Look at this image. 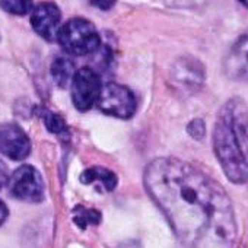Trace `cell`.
<instances>
[{"label":"cell","instance_id":"4","mask_svg":"<svg viewBox=\"0 0 248 248\" xmlns=\"http://www.w3.org/2000/svg\"><path fill=\"white\" fill-rule=\"evenodd\" d=\"M96 107L101 109L104 114L127 120L133 117L136 112V98L130 89L126 86L109 82L104 86H101L98 99H96Z\"/></svg>","mask_w":248,"mask_h":248},{"label":"cell","instance_id":"20","mask_svg":"<svg viewBox=\"0 0 248 248\" xmlns=\"http://www.w3.org/2000/svg\"><path fill=\"white\" fill-rule=\"evenodd\" d=\"M239 3H241L242 6H245V8H248V2H239Z\"/></svg>","mask_w":248,"mask_h":248},{"label":"cell","instance_id":"3","mask_svg":"<svg viewBox=\"0 0 248 248\" xmlns=\"http://www.w3.org/2000/svg\"><path fill=\"white\" fill-rule=\"evenodd\" d=\"M57 41L69 54L86 56L98 50L101 37L92 22L82 18H75L60 28Z\"/></svg>","mask_w":248,"mask_h":248},{"label":"cell","instance_id":"13","mask_svg":"<svg viewBox=\"0 0 248 248\" xmlns=\"http://www.w3.org/2000/svg\"><path fill=\"white\" fill-rule=\"evenodd\" d=\"M73 220L80 229H85L89 223L98 225L101 222V213L95 209H86L79 204L73 209Z\"/></svg>","mask_w":248,"mask_h":248},{"label":"cell","instance_id":"7","mask_svg":"<svg viewBox=\"0 0 248 248\" xmlns=\"http://www.w3.org/2000/svg\"><path fill=\"white\" fill-rule=\"evenodd\" d=\"M30 152L31 140L22 127L14 123L0 124V154L14 161H22Z\"/></svg>","mask_w":248,"mask_h":248},{"label":"cell","instance_id":"15","mask_svg":"<svg viewBox=\"0 0 248 248\" xmlns=\"http://www.w3.org/2000/svg\"><path fill=\"white\" fill-rule=\"evenodd\" d=\"M0 8L14 15H27L28 12L34 9L32 3L28 2V0H14V2H6V0H3V2H0Z\"/></svg>","mask_w":248,"mask_h":248},{"label":"cell","instance_id":"9","mask_svg":"<svg viewBox=\"0 0 248 248\" xmlns=\"http://www.w3.org/2000/svg\"><path fill=\"white\" fill-rule=\"evenodd\" d=\"M223 69L228 78L248 83V31L229 48L223 60Z\"/></svg>","mask_w":248,"mask_h":248},{"label":"cell","instance_id":"14","mask_svg":"<svg viewBox=\"0 0 248 248\" xmlns=\"http://www.w3.org/2000/svg\"><path fill=\"white\" fill-rule=\"evenodd\" d=\"M44 118V124H46V129L54 135H63L66 132V123L63 120L62 115L51 112V111H46L43 114Z\"/></svg>","mask_w":248,"mask_h":248},{"label":"cell","instance_id":"18","mask_svg":"<svg viewBox=\"0 0 248 248\" xmlns=\"http://www.w3.org/2000/svg\"><path fill=\"white\" fill-rule=\"evenodd\" d=\"M8 215H9V210L6 207V204L2 200H0V225H2L8 219Z\"/></svg>","mask_w":248,"mask_h":248},{"label":"cell","instance_id":"2","mask_svg":"<svg viewBox=\"0 0 248 248\" xmlns=\"http://www.w3.org/2000/svg\"><path fill=\"white\" fill-rule=\"evenodd\" d=\"M213 149L231 183L248 181V107L242 98L233 96L219 109L213 129Z\"/></svg>","mask_w":248,"mask_h":248},{"label":"cell","instance_id":"8","mask_svg":"<svg viewBox=\"0 0 248 248\" xmlns=\"http://www.w3.org/2000/svg\"><path fill=\"white\" fill-rule=\"evenodd\" d=\"M62 12L54 3H41L32 9L31 25L34 31L47 41L57 40L60 31Z\"/></svg>","mask_w":248,"mask_h":248},{"label":"cell","instance_id":"6","mask_svg":"<svg viewBox=\"0 0 248 248\" xmlns=\"http://www.w3.org/2000/svg\"><path fill=\"white\" fill-rule=\"evenodd\" d=\"M70 85H72V101L76 109L82 112L91 109L96 102L101 91L99 75L91 67L79 69L75 73Z\"/></svg>","mask_w":248,"mask_h":248},{"label":"cell","instance_id":"16","mask_svg":"<svg viewBox=\"0 0 248 248\" xmlns=\"http://www.w3.org/2000/svg\"><path fill=\"white\" fill-rule=\"evenodd\" d=\"M187 133L196 139V140H202L206 135V126H204V121L200 118H196L193 121H190V124L187 126Z\"/></svg>","mask_w":248,"mask_h":248},{"label":"cell","instance_id":"17","mask_svg":"<svg viewBox=\"0 0 248 248\" xmlns=\"http://www.w3.org/2000/svg\"><path fill=\"white\" fill-rule=\"evenodd\" d=\"M9 183V170L5 162L0 161V188H3Z\"/></svg>","mask_w":248,"mask_h":248},{"label":"cell","instance_id":"12","mask_svg":"<svg viewBox=\"0 0 248 248\" xmlns=\"http://www.w3.org/2000/svg\"><path fill=\"white\" fill-rule=\"evenodd\" d=\"M51 76L54 83L64 89L67 88L75 76V67L72 60H69L67 57H59L54 60V63L51 64Z\"/></svg>","mask_w":248,"mask_h":248},{"label":"cell","instance_id":"11","mask_svg":"<svg viewBox=\"0 0 248 248\" xmlns=\"http://www.w3.org/2000/svg\"><path fill=\"white\" fill-rule=\"evenodd\" d=\"M93 181H99L107 191H111V190H114L117 187L118 178L112 171H109L107 168H102V167H92V168L85 170L80 174V183L91 184Z\"/></svg>","mask_w":248,"mask_h":248},{"label":"cell","instance_id":"5","mask_svg":"<svg viewBox=\"0 0 248 248\" xmlns=\"http://www.w3.org/2000/svg\"><path fill=\"white\" fill-rule=\"evenodd\" d=\"M9 190L14 197L22 202L38 203L44 199V181L32 165L19 167L9 180Z\"/></svg>","mask_w":248,"mask_h":248},{"label":"cell","instance_id":"10","mask_svg":"<svg viewBox=\"0 0 248 248\" xmlns=\"http://www.w3.org/2000/svg\"><path fill=\"white\" fill-rule=\"evenodd\" d=\"M206 73L203 64L193 57L180 59L172 67V80L186 91H196L204 82Z\"/></svg>","mask_w":248,"mask_h":248},{"label":"cell","instance_id":"1","mask_svg":"<svg viewBox=\"0 0 248 248\" xmlns=\"http://www.w3.org/2000/svg\"><path fill=\"white\" fill-rule=\"evenodd\" d=\"M143 181L187 248H233L231 199L206 172L177 158H158L146 167Z\"/></svg>","mask_w":248,"mask_h":248},{"label":"cell","instance_id":"19","mask_svg":"<svg viewBox=\"0 0 248 248\" xmlns=\"http://www.w3.org/2000/svg\"><path fill=\"white\" fill-rule=\"evenodd\" d=\"M91 5L98 6L102 11H108V9H111L115 5V2H98V0H96V2H91Z\"/></svg>","mask_w":248,"mask_h":248}]
</instances>
